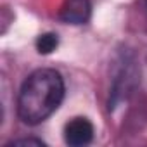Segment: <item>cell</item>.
<instances>
[{
    "instance_id": "obj_1",
    "label": "cell",
    "mask_w": 147,
    "mask_h": 147,
    "mask_svg": "<svg viewBox=\"0 0 147 147\" xmlns=\"http://www.w3.org/2000/svg\"><path fill=\"white\" fill-rule=\"evenodd\" d=\"M64 99V80L50 67L36 69L24 80L18 97V116L26 125H40Z\"/></svg>"
},
{
    "instance_id": "obj_2",
    "label": "cell",
    "mask_w": 147,
    "mask_h": 147,
    "mask_svg": "<svg viewBox=\"0 0 147 147\" xmlns=\"http://www.w3.org/2000/svg\"><path fill=\"white\" fill-rule=\"evenodd\" d=\"M64 138L73 147L87 145L94 138V125L87 118H73L64 128Z\"/></svg>"
},
{
    "instance_id": "obj_3",
    "label": "cell",
    "mask_w": 147,
    "mask_h": 147,
    "mask_svg": "<svg viewBox=\"0 0 147 147\" xmlns=\"http://www.w3.org/2000/svg\"><path fill=\"white\" fill-rule=\"evenodd\" d=\"M59 18L64 23L83 24L90 18V0H66Z\"/></svg>"
},
{
    "instance_id": "obj_4",
    "label": "cell",
    "mask_w": 147,
    "mask_h": 147,
    "mask_svg": "<svg viewBox=\"0 0 147 147\" xmlns=\"http://www.w3.org/2000/svg\"><path fill=\"white\" fill-rule=\"evenodd\" d=\"M59 45V38L55 33H43L36 38V50L43 55L52 54Z\"/></svg>"
},
{
    "instance_id": "obj_5",
    "label": "cell",
    "mask_w": 147,
    "mask_h": 147,
    "mask_svg": "<svg viewBox=\"0 0 147 147\" xmlns=\"http://www.w3.org/2000/svg\"><path fill=\"white\" fill-rule=\"evenodd\" d=\"M7 145H38L40 147V145H45V144L38 138H19V140H12Z\"/></svg>"
},
{
    "instance_id": "obj_6",
    "label": "cell",
    "mask_w": 147,
    "mask_h": 147,
    "mask_svg": "<svg viewBox=\"0 0 147 147\" xmlns=\"http://www.w3.org/2000/svg\"><path fill=\"white\" fill-rule=\"evenodd\" d=\"M145 4H147V0H145Z\"/></svg>"
}]
</instances>
